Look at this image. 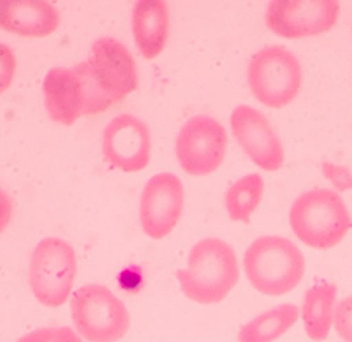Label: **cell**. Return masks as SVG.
<instances>
[{"instance_id":"obj_4","label":"cell","mask_w":352,"mask_h":342,"mask_svg":"<svg viewBox=\"0 0 352 342\" xmlns=\"http://www.w3.org/2000/svg\"><path fill=\"white\" fill-rule=\"evenodd\" d=\"M45 107L50 117L72 125L84 114H96L114 104L91 80L84 62L70 69H51L43 82Z\"/></svg>"},{"instance_id":"obj_22","label":"cell","mask_w":352,"mask_h":342,"mask_svg":"<svg viewBox=\"0 0 352 342\" xmlns=\"http://www.w3.org/2000/svg\"><path fill=\"white\" fill-rule=\"evenodd\" d=\"M11 214H12L11 199L7 195V192L0 188V233L8 225V223L11 220Z\"/></svg>"},{"instance_id":"obj_21","label":"cell","mask_w":352,"mask_h":342,"mask_svg":"<svg viewBox=\"0 0 352 342\" xmlns=\"http://www.w3.org/2000/svg\"><path fill=\"white\" fill-rule=\"evenodd\" d=\"M15 69L16 60L12 49L0 43V93L11 85L15 76Z\"/></svg>"},{"instance_id":"obj_1","label":"cell","mask_w":352,"mask_h":342,"mask_svg":"<svg viewBox=\"0 0 352 342\" xmlns=\"http://www.w3.org/2000/svg\"><path fill=\"white\" fill-rule=\"evenodd\" d=\"M176 279L188 299L204 305L217 304L239 279L236 254L227 242L205 238L192 246L187 268L179 269Z\"/></svg>"},{"instance_id":"obj_8","label":"cell","mask_w":352,"mask_h":342,"mask_svg":"<svg viewBox=\"0 0 352 342\" xmlns=\"http://www.w3.org/2000/svg\"><path fill=\"white\" fill-rule=\"evenodd\" d=\"M175 151L182 169L192 176L213 173L227 151L224 126L209 115L188 118L177 133Z\"/></svg>"},{"instance_id":"obj_20","label":"cell","mask_w":352,"mask_h":342,"mask_svg":"<svg viewBox=\"0 0 352 342\" xmlns=\"http://www.w3.org/2000/svg\"><path fill=\"white\" fill-rule=\"evenodd\" d=\"M333 324L342 341L352 342V295L345 297L336 304Z\"/></svg>"},{"instance_id":"obj_10","label":"cell","mask_w":352,"mask_h":342,"mask_svg":"<svg viewBox=\"0 0 352 342\" xmlns=\"http://www.w3.org/2000/svg\"><path fill=\"white\" fill-rule=\"evenodd\" d=\"M84 65L92 81L113 103L122 100L138 88L139 76L133 56L113 37L98 38Z\"/></svg>"},{"instance_id":"obj_13","label":"cell","mask_w":352,"mask_h":342,"mask_svg":"<svg viewBox=\"0 0 352 342\" xmlns=\"http://www.w3.org/2000/svg\"><path fill=\"white\" fill-rule=\"evenodd\" d=\"M106 159L124 172H138L147 166L151 139L147 125L135 115L120 114L103 130Z\"/></svg>"},{"instance_id":"obj_6","label":"cell","mask_w":352,"mask_h":342,"mask_svg":"<svg viewBox=\"0 0 352 342\" xmlns=\"http://www.w3.org/2000/svg\"><path fill=\"white\" fill-rule=\"evenodd\" d=\"M74 327L88 342H117L129 328V313L106 286L85 284L70 299Z\"/></svg>"},{"instance_id":"obj_19","label":"cell","mask_w":352,"mask_h":342,"mask_svg":"<svg viewBox=\"0 0 352 342\" xmlns=\"http://www.w3.org/2000/svg\"><path fill=\"white\" fill-rule=\"evenodd\" d=\"M16 342H82L80 337L69 327L59 328H38L34 330Z\"/></svg>"},{"instance_id":"obj_15","label":"cell","mask_w":352,"mask_h":342,"mask_svg":"<svg viewBox=\"0 0 352 342\" xmlns=\"http://www.w3.org/2000/svg\"><path fill=\"white\" fill-rule=\"evenodd\" d=\"M132 32L146 59L158 56L169 34V10L164 0H139L132 10Z\"/></svg>"},{"instance_id":"obj_16","label":"cell","mask_w":352,"mask_h":342,"mask_svg":"<svg viewBox=\"0 0 352 342\" xmlns=\"http://www.w3.org/2000/svg\"><path fill=\"white\" fill-rule=\"evenodd\" d=\"M337 286L334 283H318L305 291L301 319L305 334L309 339L320 342L327 339L337 298Z\"/></svg>"},{"instance_id":"obj_11","label":"cell","mask_w":352,"mask_h":342,"mask_svg":"<svg viewBox=\"0 0 352 342\" xmlns=\"http://www.w3.org/2000/svg\"><path fill=\"white\" fill-rule=\"evenodd\" d=\"M184 205L182 180L169 172H162L146 183L139 206L140 224L146 235L162 239L176 227Z\"/></svg>"},{"instance_id":"obj_12","label":"cell","mask_w":352,"mask_h":342,"mask_svg":"<svg viewBox=\"0 0 352 342\" xmlns=\"http://www.w3.org/2000/svg\"><path fill=\"white\" fill-rule=\"evenodd\" d=\"M231 130L243 152L258 168L275 172L285 162V152L280 139L270 121L258 110L239 104L230 117Z\"/></svg>"},{"instance_id":"obj_9","label":"cell","mask_w":352,"mask_h":342,"mask_svg":"<svg viewBox=\"0 0 352 342\" xmlns=\"http://www.w3.org/2000/svg\"><path fill=\"white\" fill-rule=\"evenodd\" d=\"M338 15L336 0H272L265 11V23L276 36L301 38L330 30Z\"/></svg>"},{"instance_id":"obj_14","label":"cell","mask_w":352,"mask_h":342,"mask_svg":"<svg viewBox=\"0 0 352 342\" xmlns=\"http://www.w3.org/2000/svg\"><path fill=\"white\" fill-rule=\"evenodd\" d=\"M56 8L44 0H0V27L26 37H44L56 30Z\"/></svg>"},{"instance_id":"obj_5","label":"cell","mask_w":352,"mask_h":342,"mask_svg":"<svg viewBox=\"0 0 352 342\" xmlns=\"http://www.w3.org/2000/svg\"><path fill=\"white\" fill-rule=\"evenodd\" d=\"M302 67L292 51L270 45L257 51L248 66V85L264 106L280 109L300 92Z\"/></svg>"},{"instance_id":"obj_18","label":"cell","mask_w":352,"mask_h":342,"mask_svg":"<svg viewBox=\"0 0 352 342\" xmlns=\"http://www.w3.org/2000/svg\"><path fill=\"white\" fill-rule=\"evenodd\" d=\"M264 194V180L258 173H249L238 179L226 192V209L232 221L249 224Z\"/></svg>"},{"instance_id":"obj_7","label":"cell","mask_w":352,"mask_h":342,"mask_svg":"<svg viewBox=\"0 0 352 342\" xmlns=\"http://www.w3.org/2000/svg\"><path fill=\"white\" fill-rule=\"evenodd\" d=\"M77 271L76 253L62 239L45 238L33 250L29 283L38 302L56 308L66 302Z\"/></svg>"},{"instance_id":"obj_17","label":"cell","mask_w":352,"mask_h":342,"mask_svg":"<svg viewBox=\"0 0 352 342\" xmlns=\"http://www.w3.org/2000/svg\"><path fill=\"white\" fill-rule=\"evenodd\" d=\"M297 319L296 305H276L243 324L238 332V342H274L294 326Z\"/></svg>"},{"instance_id":"obj_3","label":"cell","mask_w":352,"mask_h":342,"mask_svg":"<svg viewBox=\"0 0 352 342\" xmlns=\"http://www.w3.org/2000/svg\"><path fill=\"white\" fill-rule=\"evenodd\" d=\"M289 223L304 244L319 250L338 244L352 225L342 196L329 188L298 195L289 210Z\"/></svg>"},{"instance_id":"obj_2","label":"cell","mask_w":352,"mask_h":342,"mask_svg":"<svg viewBox=\"0 0 352 342\" xmlns=\"http://www.w3.org/2000/svg\"><path fill=\"white\" fill-rule=\"evenodd\" d=\"M243 269L258 293L278 297L298 286L305 272V258L292 240L265 235L254 239L246 249Z\"/></svg>"}]
</instances>
